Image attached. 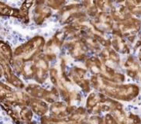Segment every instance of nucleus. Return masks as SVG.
<instances>
[{"label": "nucleus", "mask_w": 141, "mask_h": 124, "mask_svg": "<svg viewBox=\"0 0 141 124\" xmlns=\"http://www.w3.org/2000/svg\"><path fill=\"white\" fill-rule=\"evenodd\" d=\"M30 106L34 113L40 116H44L48 110L47 106L44 102H41L40 100H32L30 102Z\"/></svg>", "instance_id": "obj_3"}, {"label": "nucleus", "mask_w": 141, "mask_h": 124, "mask_svg": "<svg viewBox=\"0 0 141 124\" xmlns=\"http://www.w3.org/2000/svg\"><path fill=\"white\" fill-rule=\"evenodd\" d=\"M2 73V67H1V66H0V77H1Z\"/></svg>", "instance_id": "obj_9"}, {"label": "nucleus", "mask_w": 141, "mask_h": 124, "mask_svg": "<svg viewBox=\"0 0 141 124\" xmlns=\"http://www.w3.org/2000/svg\"><path fill=\"white\" fill-rule=\"evenodd\" d=\"M115 119L119 124H141V119L138 116L130 113L126 114L120 109L114 112Z\"/></svg>", "instance_id": "obj_1"}, {"label": "nucleus", "mask_w": 141, "mask_h": 124, "mask_svg": "<svg viewBox=\"0 0 141 124\" xmlns=\"http://www.w3.org/2000/svg\"><path fill=\"white\" fill-rule=\"evenodd\" d=\"M104 119L102 117L97 116H91L88 119L86 124H104Z\"/></svg>", "instance_id": "obj_6"}, {"label": "nucleus", "mask_w": 141, "mask_h": 124, "mask_svg": "<svg viewBox=\"0 0 141 124\" xmlns=\"http://www.w3.org/2000/svg\"><path fill=\"white\" fill-rule=\"evenodd\" d=\"M140 58L141 60V50H140Z\"/></svg>", "instance_id": "obj_11"}, {"label": "nucleus", "mask_w": 141, "mask_h": 124, "mask_svg": "<svg viewBox=\"0 0 141 124\" xmlns=\"http://www.w3.org/2000/svg\"><path fill=\"white\" fill-rule=\"evenodd\" d=\"M33 117V113L32 111L27 109L26 107H23L21 112H20V119L21 120L29 123L31 121Z\"/></svg>", "instance_id": "obj_5"}, {"label": "nucleus", "mask_w": 141, "mask_h": 124, "mask_svg": "<svg viewBox=\"0 0 141 124\" xmlns=\"http://www.w3.org/2000/svg\"><path fill=\"white\" fill-rule=\"evenodd\" d=\"M42 124H69L67 120L59 118H51L47 116H43L41 118Z\"/></svg>", "instance_id": "obj_4"}, {"label": "nucleus", "mask_w": 141, "mask_h": 124, "mask_svg": "<svg viewBox=\"0 0 141 124\" xmlns=\"http://www.w3.org/2000/svg\"><path fill=\"white\" fill-rule=\"evenodd\" d=\"M50 112H51L52 115L55 116V118L63 119L64 117H66L70 114H71L74 112V109L73 108L68 107L64 103L57 102L51 106Z\"/></svg>", "instance_id": "obj_2"}, {"label": "nucleus", "mask_w": 141, "mask_h": 124, "mask_svg": "<svg viewBox=\"0 0 141 124\" xmlns=\"http://www.w3.org/2000/svg\"><path fill=\"white\" fill-rule=\"evenodd\" d=\"M105 124H119V123L116 120L114 117H112L111 115L107 114L105 117Z\"/></svg>", "instance_id": "obj_8"}, {"label": "nucleus", "mask_w": 141, "mask_h": 124, "mask_svg": "<svg viewBox=\"0 0 141 124\" xmlns=\"http://www.w3.org/2000/svg\"><path fill=\"white\" fill-rule=\"evenodd\" d=\"M26 124H36V123H35L34 122H33V123H32V122H29V123H27Z\"/></svg>", "instance_id": "obj_10"}, {"label": "nucleus", "mask_w": 141, "mask_h": 124, "mask_svg": "<svg viewBox=\"0 0 141 124\" xmlns=\"http://www.w3.org/2000/svg\"><path fill=\"white\" fill-rule=\"evenodd\" d=\"M0 49H1V51L2 52L3 54H6V56H12V52L11 50L9 47V46H7L5 43H0Z\"/></svg>", "instance_id": "obj_7"}]
</instances>
